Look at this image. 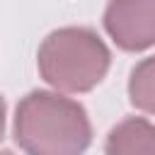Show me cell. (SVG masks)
Segmentation results:
<instances>
[{"label": "cell", "instance_id": "1", "mask_svg": "<svg viewBox=\"0 0 155 155\" xmlns=\"http://www.w3.org/2000/svg\"><path fill=\"white\" fill-rule=\"evenodd\" d=\"M90 121L85 109L53 92L27 94L15 116V140L27 153L70 155L90 145Z\"/></svg>", "mask_w": 155, "mask_h": 155}, {"label": "cell", "instance_id": "2", "mask_svg": "<svg viewBox=\"0 0 155 155\" xmlns=\"http://www.w3.org/2000/svg\"><path fill=\"white\" fill-rule=\"evenodd\" d=\"M109 68V51L102 39L82 27L53 31L39 48V70L48 85L63 92L92 90Z\"/></svg>", "mask_w": 155, "mask_h": 155}, {"label": "cell", "instance_id": "3", "mask_svg": "<svg viewBox=\"0 0 155 155\" xmlns=\"http://www.w3.org/2000/svg\"><path fill=\"white\" fill-rule=\"evenodd\" d=\"M104 27L124 51L155 44V0H109Z\"/></svg>", "mask_w": 155, "mask_h": 155}, {"label": "cell", "instance_id": "4", "mask_svg": "<svg viewBox=\"0 0 155 155\" xmlns=\"http://www.w3.org/2000/svg\"><path fill=\"white\" fill-rule=\"evenodd\" d=\"M107 153H155V126L145 119L119 124L109 133Z\"/></svg>", "mask_w": 155, "mask_h": 155}, {"label": "cell", "instance_id": "5", "mask_svg": "<svg viewBox=\"0 0 155 155\" xmlns=\"http://www.w3.org/2000/svg\"><path fill=\"white\" fill-rule=\"evenodd\" d=\"M128 92H131V102L138 109L155 114V56L136 65L128 82Z\"/></svg>", "mask_w": 155, "mask_h": 155}, {"label": "cell", "instance_id": "6", "mask_svg": "<svg viewBox=\"0 0 155 155\" xmlns=\"http://www.w3.org/2000/svg\"><path fill=\"white\" fill-rule=\"evenodd\" d=\"M2 131H5V102L0 97V138H2Z\"/></svg>", "mask_w": 155, "mask_h": 155}]
</instances>
